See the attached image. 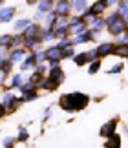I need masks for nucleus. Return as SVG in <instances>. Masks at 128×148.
I'll use <instances>...</instances> for the list:
<instances>
[{"label":"nucleus","mask_w":128,"mask_h":148,"mask_svg":"<svg viewBox=\"0 0 128 148\" xmlns=\"http://www.w3.org/2000/svg\"><path fill=\"white\" fill-rule=\"evenodd\" d=\"M11 37L13 35H0V48L8 49L11 46Z\"/></svg>","instance_id":"23"},{"label":"nucleus","mask_w":128,"mask_h":148,"mask_svg":"<svg viewBox=\"0 0 128 148\" xmlns=\"http://www.w3.org/2000/svg\"><path fill=\"white\" fill-rule=\"evenodd\" d=\"M20 84H22V75L17 73V75H13V79H11V88H19Z\"/></svg>","instance_id":"28"},{"label":"nucleus","mask_w":128,"mask_h":148,"mask_svg":"<svg viewBox=\"0 0 128 148\" xmlns=\"http://www.w3.org/2000/svg\"><path fill=\"white\" fill-rule=\"evenodd\" d=\"M2 4H4V0H0V5H2Z\"/></svg>","instance_id":"41"},{"label":"nucleus","mask_w":128,"mask_h":148,"mask_svg":"<svg viewBox=\"0 0 128 148\" xmlns=\"http://www.w3.org/2000/svg\"><path fill=\"white\" fill-rule=\"evenodd\" d=\"M28 24H31V18H20V20H17L15 22V29H24V27L28 26Z\"/></svg>","instance_id":"24"},{"label":"nucleus","mask_w":128,"mask_h":148,"mask_svg":"<svg viewBox=\"0 0 128 148\" xmlns=\"http://www.w3.org/2000/svg\"><path fill=\"white\" fill-rule=\"evenodd\" d=\"M50 2H55V0H50Z\"/></svg>","instance_id":"42"},{"label":"nucleus","mask_w":128,"mask_h":148,"mask_svg":"<svg viewBox=\"0 0 128 148\" xmlns=\"http://www.w3.org/2000/svg\"><path fill=\"white\" fill-rule=\"evenodd\" d=\"M99 68H101V59L92 60V62H90V68H88V73H90V75H94V73L99 71Z\"/></svg>","instance_id":"20"},{"label":"nucleus","mask_w":128,"mask_h":148,"mask_svg":"<svg viewBox=\"0 0 128 148\" xmlns=\"http://www.w3.org/2000/svg\"><path fill=\"white\" fill-rule=\"evenodd\" d=\"M53 11L57 16H70V13H72V2L70 0H57V5Z\"/></svg>","instance_id":"3"},{"label":"nucleus","mask_w":128,"mask_h":148,"mask_svg":"<svg viewBox=\"0 0 128 148\" xmlns=\"http://www.w3.org/2000/svg\"><path fill=\"white\" fill-rule=\"evenodd\" d=\"M86 62H92V60H95V59H99L97 57V51L95 49H90V51H86Z\"/></svg>","instance_id":"30"},{"label":"nucleus","mask_w":128,"mask_h":148,"mask_svg":"<svg viewBox=\"0 0 128 148\" xmlns=\"http://www.w3.org/2000/svg\"><path fill=\"white\" fill-rule=\"evenodd\" d=\"M44 55H46V60H61V49L57 46L44 49Z\"/></svg>","instance_id":"10"},{"label":"nucleus","mask_w":128,"mask_h":148,"mask_svg":"<svg viewBox=\"0 0 128 148\" xmlns=\"http://www.w3.org/2000/svg\"><path fill=\"white\" fill-rule=\"evenodd\" d=\"M39 31H40V26L31 22V24H28L24 29H22V37H37Z\"/></svg>","instance_id":"9"},{"label":"nucleus","mask_w":128,"mask_h":148,"mask_svg":"<svg viewBox=\"0 0 128 148\" xmlns=\"http://www.w3.org/2000/svg\"><path fill=\"white\" fill-rule=\"evenodd\" d=\"M37 90H31V92H28V93H24V101H33V99H37Z\"/></svg>","instance_id":"31"},{"label":"nucleus","mask_w":128,"mask_h":148,"mask_svg":"<svg viewBox=\"0 0 128 148\" xmlns=\"http://www.w3.org/2000/svg\"><path fill=\"white\" fill-rule=\"evenodd\" d=\"M115 128H117V121L112 119V121H108L104 126H101V132L99 134H101L103 137H112V135L115 134Z\"/></svg>","instance_id":"7"},{"label":"nucleus","mask_w":128,"mask_h":148,"mask_svg":"<svg viewBox=\"0 0 128 148\" xmlns=\"http://www.w3.org/2000/svg\"><path fill=\"white\" fill-rule=\"evenodd\" d=\"M37 88H44V90H48V92H51V90H55L57 88V84L55 82H51L50 79H42V81L39 82V86Z\"/></svg>","instance_id":"16"},{"label":"nucleus","mask_w":128,"mask_h":148,"mask_svg":"<svg viewBox=\"0 0 128 148\" xmlns=\"http://www.w3.org/2000/svg\"><path fill=\"white\" fill-rule=\"evenodd\" d=\"M55 18H57V15H55V11H53V9H51V11H48V15H44V18H42V20H44V22H46V24H48V26H50V24H51V22H53Z\"/></svg>","instance_id":"29"},{"label":"nucleus","mask_w":128,"mask_h":148,"mask_svg":"<svg viewBox=\"0 0 128 148\" xmlns=\"http://www.w3.org/2000/svg\"><path fill=\"white\" fill-rule=\"evenodd\" d=\"M92 38H94V35H92V31L90 29H86L84 33H81V35H77L72 40V46L73 44H83V42H88V40H92Z\"/></svg>","instance_id":"13"},{"label":"nucleus","mask_w":128,"mask_h":148,"mask_svg":"<svg viewBox=\"0 0 128 148\" xmlns=\"http://www.w3.org/2000/svg\"><path fill=\"white\" fill-rule=\"evenodd\" d=\"M6 112H8L6 104H4V102H0V117H4V115H6Z\"/></svg>","instance_id":"37"},{"label":"nucleus","mask_w":128,"mask_h":148,"mask_svg":"<svg viewBox=\"0 0 128 148\" xmlns=\"http://www.w3.org/2000/svg\"><path fill=\"white\" fill-rule=\"evenodd\" d=\"M19 141H22V143H24V141H28V130H26V128H20V134H19Z\"/></svg>","instance_id":"35"},{"label":"nucleus","mask_w":128,"mask_h":148,"mask_svg":"<svg viewBox=\"0 0 128 148\" xmlns=\"http://www.w3.org/2000/svg\"><path fill=\"white\" fill-rule=\"evenodd\" d=\"M112 55H117L121 59H126L128 57V44H114Z\"/></svg>","instance_id":"12"},{"label":"nucleus","mask_w":128,"mask_h":148,"mask_svg":"<svg viewBox=\"0 0 128 148\" xmlns=\"http://www.w3.org/2000/svg\"><path fill=\"white\" fill-rule=\"evenodd\" d=\"M4 60H6V49H4V48H0V64H2Z\"/></svg>","instance_id":"38"},{"label":"nucleus","mask_w":128,"mask_h":148,"mask_svg":"<svg viewBox=\"0 0 128 148\" xmlns=\"http://www.w3.org/2000/svg\"><path fill=\"white\" fill-rule=\"evenodd\" d=\"M86 29H88V26H86V22H81V24L73 26V27H70V31H73L75 35H81V33H84Z\"/></svg>","instance_id":"21"},{"label":"nucleus","mask_w":128,"mask_h":148,"mask_svg":"<svg viewBox=\"0 0 128 148\" xmlns=\"http://www.w3.org/2000/svg\"><path fill=\"white\" fill-rule=\"evenodd\" d=\"M20 44H22V35H13V37H11V49H13V48H19L20 46Z\"/></svg>","instance_id":"27"},{"label":"nucleus","mask_w":128,"mask_h":148,"mask_svg":"<svg viewBox=\"0 0 128 148\" xmlns=\"http://www.w3.org/2000/svg\"><path fill=\"white\" fill-rule=\"evenodd\" d=\"M46 79H50L51 82H55L57 86L64 81V71H62V68L57 64V66H53V68H50V71H48V77Z\"/></svg>","instance_id":"4"},{"label":"nucleus","mask_w":128,"mask_h":148,"mask_svg":"<svg viewBox=\"0 0 128 148\" xmlns=\"http://www.w3.org/2000/svg\"><path fill=\"white\" fill-rule=\"evenodd\" d=\"M37 8H39V13H48V11L53 9V2H50V0H40Z\"/></svg>","instance_id":"14"},{"label":"nucleus","mask_w":128,"mask_h":148,"mask_svg":"<svg viewBox=\"0 0 128 148\" xmlns=\"http://www.w3.org/2000/svg\"><path fill=\"white\" fill-rule=\"evenodd\" d=\"M106 27H108V33H110V35L119 37L121 33H125V31H126V22H125V20H121V18H117L115 22H112V24L106 26Z\"/></svg>","instance_id":"5"},{"label":"nucleus","mask_w":128,"mask_h":148,"mask_svg":"<svg viewBox=\"0 0 128 148\" xmlns=\"http://www.w3.org/2000/svg\"><path fill=\"white\" fill-rule=\"evenodd\" d=\"M33 55H35V62H37V64H42V62L46 60V55H44L42 49H37Z\"/></svg>","instance_id":"26"},{"label":"nucleus","mask_w":128,"mask_h":148,"mask_svg":"<svg viewBox=\"0 0 128 148\" xmlns=\"http://www.w3.org/2000/svg\"><path fill=\"white\" fill-rule=\"evenodd\" d=\"M68 46H72V40H68V38H61V42L57 44V48H59V49H64V48H68Z\"/></svg>","instance_id":"32"},{"label":"nucleus","mask_w":128,"mask_h":148,"mask_svg":"<svg viewBox=\"0 0 128 148\" xmlns=\"http://www.w3.org/2000/svg\"><path fill=\"white\" fill-rule=\"evenodd\" d=\"M42 79H44V75H40V73H37V71H35V73H31V77L28 79V82H30V84H33V86H39V82L42 81Z\"/></svg>","instance_id":"22"},{"label":"nucleus","mask_w":128,"mask_h":148,"mask_svg":"<svg viewBox=\"0 0 128 148\" xmlns=\"http://www.w3.org/2000/svg\"><path fill=\"white\" fill-rule=\"evenodd\" d=\"M13 101H15V95H13V93H6V95H4V101H2V102H4L6 106H8L9 102H13Z\"/></svg>","instance_id":"34"},{"label":"nucleus","mask_w":128,"mask_h":148,"mask_svg":"<svg viewBox=\"0 0 128 148\" xmlns=\"http://www.w3.org/2000/svg\"><path fill=\"white\" fill-rule=\"evenodd\" d=\"M73 9L79 11V13H83V11L86 9V5H88V0H73Z\"/></svg>","instance_id":"18"},{"label":"nucleus","mask_w":128,"mask_h":148,"mask_svg":"<svg viewBox=\"0 0 128 148\" xmlns=\"http://www.w3.org/2000/svg\"><path fill=\"white\" fill-rule=\"evenodd\" d=\"M108 5H110L108 0H95V2L90 5V8H86V9L83 11V13H84L83 18L86 20V18H90V16H99L101 13H104V9H106Z\"/></svg>","instance_id":"2"},{"label":"nucleus","mask_w":128,"mask_h":148,"mask_svg":"<svg viewBox=\"0 0 128 148\" xmlns=\"http://www.w3.org/2000/svg\"><path fill=\"white\" fill-rule=\"evenodd\" d=\"M15 8H0V22H9L13 20V15H15Z\"/></svg>","instance_id":"11"},{"label":"nucleus","mask_w":128,"mask_h":148,"mask_svg":"<svg viewBox=\"0 0 128 148\" xmlns=\"http://www.w3.org/2000/svg\"><path fill=\"white\" fill-rule=\"evenodd\" d=\"M26 57V49H22V48H15V49H11V53L8 57V60L11 62V64H15V62H19L22 60Z\"/></svg>","instance_id":"8"},{"label":"nucleus","mask_w":128,"mask_h":148,"mask_svg":"<svg viewBox=\"0 0 128 148\" xmlns=\"http://www.w3.org/2000/svg\"><path fill=\"white\" fill-rule=\"evenodd\" d=\"M90 102V97L86 93H81V92H72V93H66L59 99V106L62 108L64 112H79V110H84Z\"/></svg>","instance_id":"1"},{"label":"nucleus","mask_w":128,"mask_h":148,"mask_svg":"<svg viewBox=\"0 0 128 148\" xmlns=\"http://www.w3.org/2000/svg\"><path fill=\"white\" fill-rule=\"evenodd\" d=\"M73 62H75L77 66H84V64H86V55H84V53L73 55Z\"/></svg>","instance_id":"25"},{"label":"nucleus","mask_w":128,"mask_h":148,"mask_svg":"<svg viewBox=\"0 0 128 148\" xmlns=\"http://www.w3.org/2000/svg\"><path fill=\"white\" fill-rule=\"evenodd\" d=\"M95 51H97V57H99V59H104V57L112 55L114 44H112V42H101V44L95 48Z\"/></svg>","instance_id":"6"},{"label":"nucleus","mask_w":128,"mask_h":148,"mask_svg":"<svg viewBox=\"0 0 128 148\" xmlns=\"http://www.w3.org/2000/svg\"><path fill=\"white\" fill-rule=\"evenodd\" d=\"M35 2H37V0H28V4H35Z\"/></svg>","instance_id":"40"},{"label":"nucleus","mask_w":128,"mask_h":148,"mask_svg":"<svg viewBox=\"0 0 128 148\" xmlns=\"http://www.w3.org/2000/svg\"><path fill=\"white\" fill-rule=\"evenodd\" d=\"M110 141H108V143L106 145H104V146H106V148H121L119 145H121V139H119V135H112V137H108Z\"/></svg>","instance_id":"17"},{"label":"nucleus","mask_w":128,"mask_h":148,"mask_svg":"<svg viewBox=\"0 0 128 148\" xmlns=\"http://www.w3.org/2000/svg\"><path fill=\"white\" fill-rule=\"evenodd\" d=\"M35 64H37V62H35V55L30 53V55L26 57V60H22L20 68H22V70H30V68H35Z\"/></svg>","instance_id":"15"},{"label":"nucleus","mask_w":128,"mask_h":148,"mask_svg":"<svg viewBox=\"0 0 128 148\" xmlns=\"http://www.w3.org/2000/svg\"><path fill=\"white\" fill-rule=\"evenodd\" d=\"M13 143H15L13 137H6V139H4V146H6V148H13V146H11Z\"/></svg>","instance_id":"36"},{"label":"nucleus","mask_w":128,"mask_h":148,"mask_svg":"<svg viewBox=\"0 0 128 148\" xmlns=\"http://www.w3.org/2000/svg\"><path fill=\"white\" fill-rule=\"evenodd\" d=\"M73 55H75L73 46H68V48L61 49V60H62V59H73Z\"/></svg>","instance_id":"19"},{"label":"nucleus","mask_w":128,"mask_h":148,"mask_svg":"<svg viewBox=\"0 0 128 148\" xmlns=\"http://www.w3.org/2000/svg\"><path fill=\"white\" fill-rule=\"evenodd\" d=\"M123 68H125L123 64H115V66H114V68H112V70H110L108 73H110V75H117L119 71H123Z\"/></svg>","instance_id":"33"},{"label":"nucleus","mask_w":128,"mask_h":148,"mask_svg":"<svg viewBox=\"0 0 128 148\" xmlns=\"http://www.w3.org/2000/svg\"><path fill=\"white\" fill-rule=\"evenodd\" d=\"M44 15H46V13H37V15H35V20H40V18H44Z\"/></svg>","instance_id":"39"}]
</instances>
